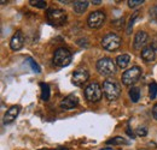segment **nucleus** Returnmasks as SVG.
Returning a JSON list of instances; mask_svg holds the SVG:
<instances>
[{
  "mask_svg": "<svg viewBox=\"0 0 157 150\" xmlns=\"http://www.w3.org/2000/svg\"><path fill=\"white\" fill-rule=\"evenodd\" d=\"M101 88L98 83H91L85 88V97L90 102H98L101 98Z\"/></svg>",
  "mask_w": 157,
  "mask_h": 150,
  "instance_id": "39448f33",
  "label": "nucleus"
},
{
  "mask_svg": "<svg viewBox=\"0 0 157 150\" xmlns=\"http://www.w3.org/2000/svg\"><path fill=\"white\" fill-rule=\"evenodd\" d=\"M155 49L151 47V46H149V47H145L143 51H141V59L144 60V61H146V62H151V61H154L155 60Z\"/></svg>",
  "mask_w": 157,
  "mask_h": 150,
  "instance_id": "4468645a",
  "label": "nucleus"
},
{
  "mask_svg": "<svg viewBox=\"0 0 157 150\" xmlns=\"http://www.w3.org/2000/svg\"><path fill=\"white\" fill-rule=\"evenodd\" d=\"M27 62L30 65V67H32V70L34 71V72H36V73H39L40 71V66L34 61V59H32V58H27Z\"/></svg>",
  "mask_w": 157,
  "mask_h": 150,
  "instance_id": "412c9836",
  "label": "nucleus"
},
{
  "mask_svg": "<svg viewBox=\"0 0 157 150\" xmlns=\"http://www.w3.org/2000/svg\"><path fill=\"white\" fill-rule=\"evenodd\" d=\"M129 61H131V56L128 54H122V55H118L116 58V65L120 69H126L128 66Z\"/></svg>",
  "mask_w": 157,
  "mask_h": 150,
  "instance_id": "dca6fc26",
  "label": "nucleus"
},
{
  "mask_svg": "<svg viewBox=\"0 0 157 150\" xmlns=\"http://www.w3.org/2000/svg\"><path fill=\"white\" fill-rule=\"evenodd\" d=\"M56 150H68V148H65V147H60V148H57Z\"/></svg>",
  "mask_w": 157,
  "mask_h": 150,
  "instance_id": "7c9ffc66",
  "label": "nucleus"
},
{
  "mask_svg": "<svg viewBox=\"0 0 157 150\" xmlns=\"http://www.w3.org/2000/svg\"><path fill=\"white\" fill-rule=\"evenodd\" d=\"M20 113V106H12L10 109H7L4 115V124H11Z\"/></svg>",
  "mask_w": 157,
  "mask_h": 150,
  "instance_id": "ddd939ff",
  "label": "nucleus"
},
{
  "mask_svg": "<svg viewBox=\"0 0 157 150\" xmlns=\"http://www.w3.org/2000/svg\"><path fill=\"white\" fill-rule=\"evenodd\" d=\"M90 78V73L87 70L85 69H80V70H76L73 75V78H71V82L75 87H81Z\"/></svg>",
  "mask_w": 157,
  "mask_h": 150,
  "instance_id": "1a4fd4ad",
  "label": "nucleus"
},
{
  "mask_svg": "<svg viewBox=\"0 0 157 150\" xmlns=\"http://www.w3.org/2000/svg\"><path fill=\"white\" fill-rule=\"evenodd\" d=\"M144 2V0H128V6L129 7H137L139 5H141Z\"/></svg>",
  "mask_w": 157,
  "mask_h": 150,
  "instance_id": "393cba45",
  "label": "nucleus"
},
{
  "mask_svg": "<svg viewBox=\"0 0 157 150\" xmlns=\"http://www.w3.org/2000/svg\"><path fill=\"white\" fill-rule=\"evenodd\" d=\"M151 47H152L154 49H157V38H154V41L151 42Z\"/></svg>",
  "mask_w": 157,
  "mask_h": 150,
  "instance_id": "cd10ccee",
  "label": "nucleus"
},
{
  "mask_svg": "<svg viewBox=\"0 0 157 150\" xmlns=\"http://www.w3.org/2000/svg\"><path fill=\"white\" fill-rule=\"evenodd\" d=\"M103 93L109 101H115L121 95V87L115 79H106L103 83Z\"/></svg>",
  "mask_w": 157,
  "mask_h": 150,
  "instance_id": "f257e3e1",
  "label": "nucleus"
},
{
  "mask_svg": "<svg viewBox=\"0 0 157 150\" xmlns=\"http://www.w3.org/2000/svg\"><path fill=\"white\" fill-rule=\"evenodd\" d=\"M152 116H154V119L157 120V103L154 105V107H152Z\"/></svg>",
  "mask_w": 157,
  "mask_h": 150,
  "instance_id": "bb28decb",
  "label": "nucleus"
},
{
  "mask_svg": "<svg viewBox=\"0 0 157 150\" xmlns=\"http://www.w3.org/2000/svg\"><path fill=\"white\" fill-rule=\"evenodd\" d=\"M24 46V36L22 31H17L10 41V47L12 51H20L21 48Z\"/></svg>",
  "mask_w": 157,
  "mask_h": 150,
  "instance_id": "9b49d317",
  "label": "nucleus"
},
{
  "mask_svg": "<svg viewBox=\"0 0 157 150\" xmlns=\"http://www.w3.org/2000/svg\"><path fill=\"white\" fill-rule=\"evenodd\" d=\"M150 19H151V22L157 24V5L150 9Z\"/></svg>",
  "mask_w": 157,
  "mask_h": 150,
  "instance_id": "b1692460",
  "label": "nucleus"
},
{
  "mask_svg": "<svg viewBox=\"0 0 157 150\" xmlns=\"http://www.w3.org/2000/svg\"><path fill=\"white\" fill-rule=\"evenodd\" d=\"M128 95H129V97H131L132 102L137 103L138 101H139V98H140V89L137 88V87H132V88L129 89Z\"/></svg>",
  "mask_w": 157,
  "mask_h": 150,
  "instance_id": "f3484780",
  "label": "nucleus"
},
{
  "mask_svg": "<svg viewBox=\"0 0 157 150\" xmlns=\"http://www.w3.org/2000/svg\"><path fill=\"white\" fill-rule=\"evenodd\" d=\"M78 105V98L75 95H68L67 97H64L62 100V102L59 103V107L64 111H70L74 109Z\"/></svg>",
  "mask_w": 157,
  "mask_h": 150,
  "instance_id": "9d476101",
  "label": "nucleus"
},
{
  "mask_svg": "<svg viewBox=\"0 0 157 150\" xmlns=\"http://www.w3.org/2000/svg\"><path fill=\"white\" fill-rule=\"evenodd\" d=\"M101 1L100 0H94V1H92V4H94V5H99Z\"/></svg>",
  "mask_w": 157,
  "mask_h": 150,
  "instance_id": "c756f323",
  "label": "nucleus"
},
{
  "mask_svg": "<svg viewBox=\"0 0 157 150\" xmlns=\"http://www.w3.org/2000/svg\"><path fill=\"white\" fill-rule=\"evenodd\" d=\"M39 150H48V149H45V148H44V149H39Z\"/></svg>",
  "mask_w": 157,
  "mask_h": 150,
  "instance_id": "473e14b6",
  "label": "nucleus"
},
{
  "mask_svg": "<svg viewBox=\"0 0 157 150\" xmlns=\"http://www.w3.org/2000/svg\"><path fill=\"white\" fill-rule=\"evenodd\" d=\"M137 134L138 136H141V137L146 136V134H147V130H146V127H138Z\"/></svg>",
  "mask_w": 157,
  "mask_h": 150,
  "instance_id": "a878e982",
  "label": "nucleus"
},
{
  "mask_svg": "<svg viewBox=\"0 0 157 150\" xmlns=\"http://www.w3.org/2000/svg\"><path fill=\"white\" fill-rule=\"evenodd\" d=\"M29 2H30L33 6L39 7V9H45V7H46V1H44V0H30Z\"/></svg>",
  "mask_w": 157,
  "mask_h": 150,
  "instance_id": "5701e85b",
  "label": "nucleus"
},
{
  "mask_svg": "<svg viewBox=\"0 0 157 150\" xmlns=\"http://www.w3.org/2000/svg\"><path fill=\"white\" fill-rule=\"evenodd\" d=\"M121 43H122L121 38L118 35H116V34H114V33L106 34L103 38V40H101L103 48L106 49V51H110V52H114V51L118 49L121 47Z\"/></svg>",
  "mask_w": 157,
  "mask_h": 150,
  "instance_id": "20e7f679",
  "label": "nucleus"
},
{
  "mask_svg": "<svg viewBox=\"0 0 157 150\" xmlns=\"http://www.w3.org/2000/svg\"><path fill=\"white\" fill-rule=\"evenodd\" d=\"M71 62V53L69 52V49L62 47L58 48L55 52L53 55V64L58 67H65Z\"/></svg>",
  "mask_w": 157,
  "mask_h": 150,
  "instance_id": "7ed1b4c3",
  "label": "nucleus"
},
{
  "mask_svg": "<svg viewBox=\"0 0 157 150\" xmlns=\"http://www.w3.org/2000/svg\"><path fill=\"white\" fill-rule=\"evenodd\" d=\"M40 88H41V98L44 101H48V98H50V88H48V85L46 83L41 82L40 83Z\"/></svg>",
  "mask_w": 157,
  "mask_h": 150,
  "instance_id": "a211bd4d",
  "label": "nucleus"
},
{
  "mask_svg": "<svg viewBox=\"0 0 157 150\" xmlns=\"http://www.w3.org/2000/svg\"><path fill=\"white\" fill-rule=\"evenodd\" d=\"M127 134H128L131 138H134V133H133V131H131V130H129V127L127 129Z\"/></svg>",
  "mask_w": 157,
  "mask_h": 150,
  "instance_id": "c85d7f7f",
  "label": "nucleus"
},
{
  "mask_svg": "<svg viewBox=\"0 0 157 150\" xmlns=\"http://www.w3.org/2000/svg\"><path fill=\"white\" fill-rule=\"evenodd\" d=\"M149 95H150V97L154 100L155 97H156L157 95V84L155 82H152L150 85H149Z\"/></svg>",
  "mask_w": 157,
  "mask_h": 150,
  "instance_id": "4be33fe9",
  "label": "nucleus"
},
{
  "mask_svg": "<svg viewBox=\"0 0 157 150\" xmlns=\"http://www.w3.org/2000/svg\"><path fill=\"white\" fill-rule=\"evenodd\" d=\"M88 5H90V2L86 1V0H78V1H74V11H75L76 13H78V15H81V13H83V12L87 10Z\"/></svg>",
  "mask_w": 157,
  "mask_h": 150,
  "instance_id": "2eb2a0df",
  "label": "nucleus"
},
{
  "mask_svg": "<svg viewBox=\"0 0 157 150\" xmlns=\"http://www.w3.org/2000/svg\"><path fill=\"white\" fill-rule=\"evenodd\" d=\"M104 22H105V13L103 11H94L87 18V24L91 29H98L104 24Z\"/></svg>",
  "mask_w": 157,
  "mask_h": 150,
  "instance_id": "6e6552de",
  "label": "nucleus"
},
{
  "mask_svg": "<svg viewBox=\"0 0 157 150\" xmlns=\"http://www.w3.org/2000/svg\"><path fill=\"white\" fill-rule=\"evenodd\" d=\"M141 76V69L139 66H134L127 71H124V73L122 75V83L124 85H133L134 83H137Z\"/></svg>",
  "mask_w": 157,
  "mask_h": 150,
  "instance_id": "0eeeda50",
  "label": "nucleus"
},
{
  "mask_svg": "<svg viewBox=\"0 0 157 150\" xmlns=\"http://www.w3.org/2000/svg\"><path fill=\"white\" fill-rule=\"evenodd\" d=\"M97 70L101 76H113L116 72V64L110 58H101L97 61Z\"/></svg>",
  "mask_w": 157,
  "mask_h": 150,
  "instance_id": "f03ea898",
  "label": "nucleus"
},
{
  "mask_svg": "<svg viewBox=\"0 0 157 150\" xmlns=\"http://www.w3.org/2000/svg\"><path fill=\"white\" fill-rule=\"evenodd\" d=\"M101 150H114V149H111V148H104V149H101Z\"/></svg>",
  "mask_w": 157,
  "mask_h": 150,
  "instance_id": "2f4dec72",
  "label": "nucleus"
},
{
  "mask_svg": "<svg viewBox=\"0 0 157 150\" xmlns=\"http://www.w3.org/2000/svg\"><path fill=\"white\" fill-rule=\"evenodd\" d=\"M138 15H139V11H136V12L133 13V16L129 18V23H128V25H127V30H126L127 34H131L132 28H133V24H134V20H136V18L138 17Z\"/></svg>",
  "mask_w": 157,
  "mask_h": 150,
  "instance_id": "aec40b11",
  "label": "nucleus"
},
{
  "mask_svg": "<svg viewBox=\"0 0 157 150\" xmlns=\"http://www.w3.org/2000/svg\"><path fill=\"white\" fill-rule=\"evenodd\" d=\"M47 19L53 25H63L67 22V13L60 9H50L47 11Z\"/></svg>",
  "mask_w": 157,
  "mask_h": 150,
  "instance_id": "423d86ee",
  "label": "nucleus"
},
{
  "mask_svg": "<svg viewBox=\"0 0 157 150\" xmlns=\"http://www.w3.org/2000/svg\"><path fill=\"white\" fill-rule=\"evenodd\" d=\"M147 34L145 33V31H138L137 34H136V36H134V41H133V47H134V49H141L145 45H146V42H147Z\"/></svg>",
  "mask_w": 157,
  "mask_h": 150,
  "instance_id": "f8f14e48",
  "label": "nucleus"
},
{
  "mask_svg": "<svg viewBox=\"0 0 157 150\" xmlns=\"http://www.w3.org/2000/svg\"><path fill=\"white\" fill-rule=\"evenodd\" d=\"M106 143H108V144H113V145H122V144H128L129 142L126 141V139L122 138V137H114V138L106 141Z\"/></svg>",
  "mask_w": 157,
  "mask_h": 150,
  "instance_id": "6ab92c4d",
  "label": "nucleus"
}]
</instances>
